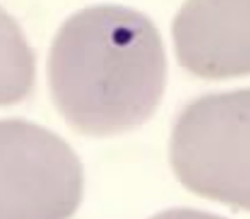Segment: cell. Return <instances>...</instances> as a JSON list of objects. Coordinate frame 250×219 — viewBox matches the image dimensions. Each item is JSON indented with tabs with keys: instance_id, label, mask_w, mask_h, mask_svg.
Instances as JSON below:
<instances>
[{
	"instance_id": "6da1fadb",
	"label": "cell",
	"mask_w": 250,
	"mask_h": 219,
	"mask_svg": "<svg viewBox=\"0 0 250 219\" xmlns=\"http://www.w3.org/2000/svg\"><path fill=\"white\" fill-rule=\"evenodd\" d=\"M53 103L85 136H113L152 116L167 82L158 30L123 6L77 11L58 31L48 58Z\"/></svg>"
},
{
	"instance_id": "7a4b0ae2",
	"label": "cell",
	"mask_w": 250,
	"mask_h": 219,
	"mask_svg": "<svg viewBox=\"0 0 250 219\" xmlns=\"http://www.w3.org/2000/svg\"><path fill=\"white\" fill-rule=\"evenodd\" d=\"M169 158L191 193L250 211V88L190 102L175 121Z\"/></svg>"
},
{
	"instance_id": "3957f363",
	"label": "cell",
	"mask_w": 250,
	"mask_h": 219,
	"mask_svg": "<svg viewBox=\"0 0 250 219\" xmlns=\"http://www.w3.org/2000/svg\"><path fill=\"white\" fill-rule=\"evenodd\" d=\"M0 219H70L84 175L71 147L50 130L22 119L0 123Z\"/></svg>"
},
{
	"instance_id": "277c9868",
	"label": "cell",
	"mask_w": 250,
	"mask_h": 219,
	"mask_svg": "<svg viewBox=\"0 0 250 219\" xmlns=\"http://www.w3.org/2000/svg\"><path fill=\"white\" fill-rule=\"evenodd\" d=\"M178 63L207 80L250 74V0H194L178 11Z\"/></svg>"
},
{
	"instance_id": "5b68a950",
	"label": "cell",
	"mask_w": 250,
	"mask_h": 219,
	"mask_svg": "<svg viewBox=\"0 0 250 219\" xmlns=\"http://www.w3.org/2000/svg\"><path fill=\"white\" fill-rule=\"evenodd\" d=\"M150 219H227L215 214L193 208H172L162 211Z\"/></svg>"
}]
</instances>
